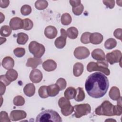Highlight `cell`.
<instances>
[{
	"mask_svg": "<svg viewBox=\"0 0 122 122\" xmlns=\"http://www.w3.org/2000/svg\"><path fill=\"white\" fill-rule=\"evenodd\" d=\"M92 58L98 61H105V55L104 51L101 49H96L92 52Z\"/></svg>",
	"mask_w": 122,
	"mask_h": 122,
	"instance_id": "cell-16",
	"label": "cell"
},
{
	"mask_svg": "<svg viewBox=\"0 0 122 122\" xmlns=\"http://www.w3.org/2000/svg\"><path fill=\"white\" fill-rule=\"evenodd\" d=\"M23 29L26 30H29L32 28L33 26V23L31 20H30L29 18H25L24 20H23Z\"/></svg>",
	"mask_w": 122,
	"mask_h": 122,
	"instance_id": "cell-34",
	"label": "cell"
},
{
	"mask_svg": "<svg viewBox=\"0 0 122 122\" xmlns=\"http://www.w3.org/2000/svg\"><path fill=\"white\" fill-rule=\"evenodd\" d=\"M113 106L114 105L109 101H104L100 106L96 108L95 112L98 115L106 116H114Z\"/></svg>",
	"mask_w": 122,
	"mask_h": 122,
	"instance_id": "cell-4",
	"label": "cell"
},
{
	"mask_svg": "<svg viewBox=\"0 0 122 122\" xmlns=\"http://www.w3.org/2000/svg\"><path fill=\"white\" fill-rule=\"evenodd\" d=\"M0 95H2L5 92L6 90V85H4L2 82H0Z\"/></svg>",
	"mask_w": 122,
	"mask_h": 122,
	"instance_id": "cell-48",
	"label": "cell"
},
{
	"mask_svg": "<svg viewBox=\"0 0 122 122\" xmlns=\"http://www.w3.org/2000/svg\"><path fill=\"white\" fill-rule=\"evenodd\" d=\"M38 94L41 98H48L49 96L47 92V86L45 85L41 86L38 90Z\"/></svg>",
	"mask_w": 122,
	"mask_h": 122,
	"instance_id": "cell-33",
	"label": "cell"
},
{
	"mask_svg": "<svg viewBox=\"0 0 122 122\" xmlns=\"http://www.w3.org/2000/svg\"><path fill=\"white\" fill-rule=\"evenodd\" d=\"M13 52L14 55L18 58H21L23 57L25 54V50L24 48H20L18 47L15 48L14 51Z\"/></svg>",
	"mask_w": 122,
	"mask_h": 122,
	"instance_id": "cell-38",
	"label": "cell"
},
{
	"mask_svg": "<svg viewBox=\"0 0 122 122\" xmlns=\"http://www.w3.org/2000/svg\"><path fill=\"white\" fill-rule=\"evenodd\" d=\"M84 9L83 5L81 4L80 5L72 8V10L73 13L76 16L80 15L83 12Z\"/></svg>",
	"mask_w": 122,
	"mask_h": 122,
	"instance_id": "cell-40",
	"label": "cell"
},
{
	"mask_svg": "<svg viewBox=\"0 0 122 122\" xmlns=\"http://www.w3.org/2000/svg\"><path fill=\"white\" fill-rule=\"evenodd\" d=\"M90 51L85 47H78L74 50V56L79 60H82L87 58L90 55Z\"/></svg>",
	"mask_w": 122,
	"mask_h": 122,
	"instance_id": "cell-9",
	"label": "cell"
},
{
	"mask_svg": "<svg viewBox=\"0 0 122 122\" xmlns=\"http://www.w3.org/2000/svg\"><path fill=\"white\" fill-rule=\"evenodd\" d=\"M23 92L27 96L30 97L33 96L35 93V87L33 83H28L24 86Z\"/></svg>",
	"mask_w": 122,
	"mask_h": 122,
	"instance_id": "cell-20",
	"label": "cell"
},
{
	"mask_svg": "<svg viewBox=\"0 0 122 122\" xmlns=\"http://www.w3.org/2000/svg\"><path fill=\"white\" fill-rule=\"evenodd\" d=\"M122 52L120 51L115 50L111 52H108L106 55V59L110 64L112 65L115 63L119 62L122 60Z\"/></svg>",
	"mask_w": 122,
	"mask_h": 122,
	"instance_id": "cell-8",
	"label": "cell"
},
{
	"mask_svg": "<svg viewBox=\"0 0 122 122\" xmlns=\"http://www.w3.org/2000/svg\"><path fill=\"white\" fill-rule=\"evenodd\" d=\"M13 104L17 106H21L24 104L25 100L23 97L20 95H18L15 97L13 100Z\"/></svg>",
	"mask_w": 122,
	"mask_h": 122,
	"instance_id": "cell-35",
	"label": "cell"
},
{
	"mask_svg": "<svg viewBox=\"0 0 122 122\" xmlns=\"http://www.w3.org/2000/svg\"><path fill=\"white\" fill-rule=\"evenodd\" d=\"M70 3L72 7V8L76 7L81 4V1L79 0H70Z\"/></svg>",
	"mask_w": 122,
	"mask_h": 122,
	"instance_id": "cell-47",
	"label": "cell"
},
{
	"mask_svg": "<svg viewBox=\"0 0 122 122\" xmlns=\"http://www.w3.org/2000/svg\"><path fill=\"white\" fill-rule=\"evenodd\" d=\"M77 93L74 99L76 101L80 102L84 100L85 98V94L84 92L83 89L81 87H78L76 89Z\"/></svg>",
	"mask_w": 122,
	"mask_h": 122,
	"instance_id": "cell-28",
	"label": "cell"
},
{
	"mask_svg": "<svg viewBox=\"0 0 122 122\" xmlns=\"http://www.w3.org/2000/svg\"><path fill=\"white\" fill-rule=\"evenodd\" d=\"M27 116L25 112L22 110L12 111L10 114V118L12 121H17L25 119Z\"/></svg>",
	"mask_w": 122,
	"mask_h": 122,
	"instance_id": "cell-11",
	"label": "cell"
},
{
	"mask_svg": "<svg viewBox=\"0 0 122 122\" xmlns=\"http://www.w3.org/2000/svg\"><path fill=\"white\" fill-rule=\"evenodd\" d=\"M103 40V37L102 35L98 32L92 33L90 37V43L93 44H99L102 43Z\"/></svg>",
	"mask_w": 122,
	"mask_h": 122,
	"instance_id": "cell-17",
	"label": "cell"
},
{
	"mask_svg": "<svg viewBox=\"0 0 122 122\" xmlns=\"http://www.w3.org/2000/svg\"><path fill=\"white\" fill-rule=\"evenodd\" d=\"M20 12L24 16L29 15L31 12V8L29 5H24L20 9Z\"/></svg>",
	"mask_w": 122,
	"mask_h": 122,
	"instance_id": "cell-36",
	"label": "cell"
},
{
	"mask_svg": "<svg viewBox=\"0 0 122 122\" xmlns=\"http://www.w3.org/2000/svg\"><path fill=\"white\" fill-rule=\"evenodd\" d=\"M84 70L83 65L81 62H76L74 64L73 67V73L76 77L81 76Z\"/></svg>",
	"mask_w": 122,
	"mask_h": 122,
	"instance_id": "cell-23",
	"label": "cell"
},
{
	"mask_svg": "<svg viewBox=\"0 0 122 122\" xmlns=\"http://www.w3.org/2000/svg\"><path fill=\"white\" fill-rule=\"evenodd\" d=\"M42 67L47 71H52L56 69L57 63L54 61L49 59L43 62Z\"/></svg>",
	"mask_w": 122,
	"mask_h": 122,
	"instance_id": "cell-15",
	"label": "cell"
},
{
	"mask_svg": "<svg viewBox=\"0 0 122 122\" xmlns=\"http://www.w3.org/2000/svg\"><path fill=\"white\" fill-rule=\"evenodd\" d=\"M58 33L56 28L53 26H48L46 27L44 30V35L48 39H53L55 38Z\"/></svg>",
	"mask_w": 122,
	"mask_h": 122,
	"instance_id": "cell-14",
	"label": "cell"
},
{
	"mask_svg": "<svg viewBox=\"0 0 122 122\" xmlns=\"http://www.w3.org/2000/svg\"><path fill=\"white\" fill-rule=\"evenodd\" d=\"M29 50L35 57L40 58L44 54L45 48L43 45L36 41H32L29 45Z\"/></svg>",
	"mask_w": 122,
	"mask_h": 122,
	"instance_id": "cell-5",
	"label": "cell"
},
{
	"mask_svg": "<svg viewBox=\"0 0 122 122\" xmlns=\"http://www.w3.org/2000/svg\"><path fill=\"white\" fill-rule=\"evenodd\" d=\"M122 29L121 28L116 29L113 32V36L117 39L122 41Z\"/></svg>",
	"mask_w": 122,
	"mask_h": 122,
	"instance_id": "cell-43",
	"label": "cell"
},
{
	"mask_svg": "<svg viewBox=\"0 0 122 122\" xmlns=\"http://www.w3.org/2000/svg\"><path fill=\"white\" fill-rule=\"evenodd\" d=\"M42 60L41 58L34 57V58H30L28 59L27 61L26 64L27 67H30L32 69L36 68L38 66L41 64Z\"/></svg>",
	"mask_w": 122,
	"mask_h": 122,
	"instance_id": "cell-19",
	"label": "cell"
},
{
	"mask_svg": "<svg viewBox=\"0 0 122 122\" xmlns=\"http://www.w3.org/2000/svg\"><path fill=\"white\" fill-rule=\"evenodd\" d=\"M74 116L76 118H79L83 116L86 115L91 112V107L89 104H80L73 106Z\"/></svg>",
	"mask_w": 122,
	"mask_h": 122,
	"instance_id": "cell-7",
	"label": "cell"
},
{
	"mask_svg": "<svg viewBox=\"0 0 122 122\" xmlns=\"http://www.w3.org/2000/svg\"><path fill=\"white\" fill-rule=\"evenodd\" d=\"M67 33L64 29H61V36L58 37L54 41L55 47L58 49H62L66 45Z\"/></svg>",
	"mask_w": 122,
	"mask_h": 122,
	"instance_id": "cell-10",
	"label": "cell"
},
{
	"mask_svg": "<svg viewBox=\"0 0 122 122\" xmlns=\"http://www.w3.org/2000/svg\"><path fill=\"white\" fill-rule=\"evenodd\" d=\"M117 45L116 41L112 38L107 39L104 43V47L107 50H111L113 49Z\"/></svg>",
	"mask_w": 122,
	"mask_h": 122,
	"instance_id": "cell-29",
	"label": "cell"
},
{
	"mask_svg": "<svg viewBox=\"0 0 122 122\" xmlns=\"http://www.w3.org/2000/svg\"><path fill=\"white\" fill-rule=\"evenodd\" d=\"M1 65L6 70L12 69L14 66V60L10 56H6L2 60Z\"/></svg>",
	"mask_w": 122,
	"mask_h": 122,
	"instance_id": "cell-18",
	"label": "cell"
},
{
	"mask_svg": "<svg viewBox=\"0 0 122 122\" xmlns=\"http://www.w3.org/2000/svg\"><path fill=\"white\" fill-rule=\"evenodd\" d=\"M56 84L58 86L60 90L61 91L63 90L66 87L67 85V82L66 80L62 78H60L58 79V80L56 81Z\"/></svg>",
	"mask_w": 122,
	"mask_h": 122,
	"instance_id": "cell-39",
	"label": "cell"
},
{
	"mask_svg": "<svg viewBox=\"0 0 122 122\" xmlns=\"http://www.w3.org/2000/svg\"><path fill=\"white\" fill-rule=\"evenodd\" d=\"M60 91L59 87L56 83L47 86V92L50 97L56 96L59 93Z\"/></svg>",
	"mask_w": 122,
	"mask_h": 122,
	"instance_id": "cell-22",
	"label": "cell"
},
{
	"mask_svg": "<svg viewBox=\"0 0 122 122\" xmlns=\"http://www.w3.org/2000/svg\"><path fill=\"white\" fill-rule=\"evenodd\" d=\"M6 78L11 82L15 81L18 76L17 71L14 69H10L8 70L5 74Z\"/></svg>",
	"mask_w": 122,
	"mask_h": 122,
	"instance_id": "cell-26",
	"label": "cell"
},
{
	"mask_svg": "<svg viewBox=\"0 0 122 122\" xmlns=\"http://www.w3.org/2000/svg\"><path fill=\"white\" fill-rule=\"evenodd\" d=\"M62 119L59 113L53 110H46L39 113L36 118L37 122H61Z\"/></svg>",
	"mask_w": 122,
	"mask_h": 122,
	"instance_id": "cell-2",
	"label": "cell"
},
{
	"mask_svg": "<svg viewBox=\"0 0 122 122\" xmlns=\"http://www.w3.org/2000/svg\"><path fill=\"white\" fill-rule=\"evenodd\" d=\"M0 81L2 82L4 85L6 86L9 85L11 81H10L6 77L5 75H1L0 76Z\"/></svg>",
	"mask_w": 122,
	"mask_h": 122,
	"instance_id": "cell-45",
	"label": "cell"
},
{
	"mask_svg": "<svg viewBox=\"0 0 122 122\" xmlns=\"http://www.w3.org/2000/svg\"><path fill=\"white\" fill-rule=\"evenodd\" d=\"M87 70L89 72L99 71L106 75H109L110 71L108 69V64L107 61H98L96 62H90L87 65Z\"/></svg>",
	"mask_w": 122,
	"mask_h": 122,
	"instance_id": "cell-3",
	"label": "cell"
},
{
	"mask_svg": "<svg viewBox=\"0 0 122 122\" xmlns=\"http://www.w3.org/2000/svg\"><path fill=\"white\" fill-rule=\"evenodd\" d=\"M91 33L89 32H85L82 33L81 37V41L83 44H88L90 43V37Z\"/></svg>",
	"mask_w": 122,
	"mask_h": 122,
	"instance_id": "cell-37",
	"label": "cell"
},
{
	"mask_svg": "<svg viewBox=\"0 0 122 122\" xmlns=\"http://www.w3.org/2000/svg\"><path fill=\"white\" fill-rule=\"evenodd\" d=\"M67 36L71 39H75L78 36V30L74 27H71L68 28L66 31Z\"/></svg>",
	"mask_w": 122,
	"mask_h": 122,
	"instance_id": "cell-25",
	"label": "cell"
},
{
	"mask_svg": "<svg viewBox=\"0 0 122 122\" xmlns=\"http://www.w3.org/2000/svg\"><path fill=\"white\" fill-rule=\"evenodd\" d=\"M10 3V1L7 0H0V6L2 8H6L9 5Z\"/></svg>",
	"mask_w": 122,
	"mask_h": 122,
	"instance_id": "cell-46",
	"label": "cell"
},
{
	"mask_svg": "<svg viewBox=\"0 0 122 122\" xmlns=\"http://www.w3.org/2000/svg\"><path fill=\"white\" fill-rule=\"evenodd\" d=\"M110 98L113 101H117L121 97L120 90L116 86L112 87L109 92Z\"/></svg>",
	"mask_w": 122,
	"mask_h": 122,
	"instance_id": "cell-21",
	"label": "cell"
},
{
	"mask_svg": "<svg viewBox=\"0 0 122 122\" xmlns=\"http://www.w3.org/2000/svg\"><path fill=\"white\" fill-rule=\"evenodd\" d=\"M72 20L71 16L68 13H63L61 17V23L63 25H69Z\"/></svg>",
	"mask_w": 122,
	"mask_h": 122,
	"instance_id": "cell-30",
	"label": "cell"
},
{
	"mask_svg": "<svg viewBox=\"0 0 122 122\" xmlns=\"http://www.w3.org/2000/svg\"><path fill=\"white\" fill-rule=\"evenodd\" d=\"M43 78V75L41 71L37 69H33L30 74V79L35 83L40 82Z\"/></svg>",
	"mask_w": 122,
	"mask_h": 122,
	"instance_id": "cell-12",
	"label": "cell"
},
{
	"mask_svg": "<svg viewBox=\"0 0 122 122\" xmlns=\"http://www.w3.org/2000/svg\"><path fill=\"white\" fill-rule=\"evenodd\" d=\"M10 26L13 30H17L23 29V21L20 18L15 17L12 18L10 21Z\"/></svg>",
	"mask_w": 122,
	"mask_h": 122,
	"instance_id": "cell-13",
	"label": "cell"
},
{
	"mask_svg": "<svg viewBox=\"0 0 122 122\" xmlns=\"http://www.w3.org/2000/svg\"><path fill=\"white\" fill-rule=\"evenodd\" d=\"M0 14H1V16H0V18H1V21H0V23H2V22L4 20V18H5V17H4V15H3V14L0 12Z\"/></svg>",
	"mask_w": 122,
	"mask_h": 122,
	"instance_id": "cell-49",
	"label": "cell"
},
{
	"mask_svg": "<svg viewBox=\"0 0 122 122\" xmlns=\"http://www.w3.org/2000/svg\"><path fill=\"white\" fill-rule=\"evenodd\" d=\"M58 105L61 109L62 114L65 116L70 115L74 111V107L71 105L69 100L65 97L60 98L58 101Z\"/></svg>",
	"mask_w": 122,
	"mask_h": 122,
	"instance_id": "cell-6",
	"label": "cell"
},
{
	"mask_svg": "<svg viewBox=\"0 0 122 122\" xmlns=\"http://www.w3.org/2000/svg\"><path fill=\"white\" fill-rule=\"evenodd\" d=\"M77 93L76 90L72 87H69L67 88L64 92L65 98L68 100L74 99Z\"/></svg>",
	"mask_w": 122,
	"mask_h": 122,
	"instance_id": "cell-24",
	"label": "cell"
},
{
	"mask_svg": "<svg viewBox=\"0 0 122 122\" xmlns=\"http://www.w3.org/2000/svg\"><path fill=\"white\" fill-rule=\"evenodd\" d=\"M29 40V36L23 32H20L17 34V42L19 44L24 45Z\"/></svg>",
	"mask_w": 122,
	"mask_h": 122,
	"instance_id": "cell-27",
	"label": "cell"
},
{
	"mask_svg": "<svg viewBox=\"0 0 122 122\" xmlns=\"http://www.w3.org/2000/svg\"><path fill=\"white\" fill-rule=\"evenodd\" d=\"M103 4L109 9H113L115 6V0H103Z\"/></svg>",
	"mask_w": 122,
	"mask_h": 122,
	"instance_id": "cell-44",
	"label": "cell"
},
{
	"mask_svg": "<svg viewBox=\"0 0 122 122\" xmlns=\"http://www.w3.org/2000/svg\"><path fill=\"white\" fill-rule=\"evenodd\" d=\"M0 122H10V118H9L8 113L5 111H1L0 113Z\"/></svg>",
	"mask_w": 122,
	"mask_h": 122,
	"instance_id": "cell-41",
	"label": "cell"
},
{
	"mask_svg": "<svg viewBox=\"0 0 122 122\" xmlns=\"http://www.w3.org/2000/svg\"><path fill=\"white\" fill-rule=\"evenodd\" d=\"M11 29L8 25H3L0 28V35L3 37L9 36L12 32Z\"/></svg>",
	"mask_w": 122,
	"mask_h": 122,
	"instance_id": "cell-32",
	"label": "cell"
},
{
	"mask_svg": "<svg viewBox=\"0 0 122 122\" xmlns=\"http://www.w3.org/2000/svg\"><path fill=\"white\" fill-rule=\"evenodd\" d=\"M113 113L114 115L120 116L122 113V105L117 104L113 106Z\"/></svg>",
	"mask_w": 122,
	"mask_h": 122,
	"instance_id": "cell-42",
	"label": "cell"
},
{
	"mask_svg": "<svg viewBox=\"0 0 122 122\" xmlns=\"http://www.w3.org/2000/svg\"><path fill=\"white\" fill-rule=\"evenodd\" d=\"M109 87L107 77L99 72L90 75L85 83V89L88 94L93 98H100L106 93Z\"/></svg>",
	"mask_w": 122,
	"mask_h": 122,
	"instance_id": "cell-1",
	"label": "cell"
},
{
	"mask_svg": "<svg viewBox=\"0 0 122 122\" xmlns=\"http://www.w3.org/2000/svg\"><path fill=\"white\" fill-rule=\"evenodd\" d=\"M48 6V3L47 0H39L35 3V8L39 10H43L45 9Z\"/></svg>",
	"mask_w": 122,
	"mask_h": 122,
	"instance_id": "cell-31",
	"label": "cell"
}]
</instances>
